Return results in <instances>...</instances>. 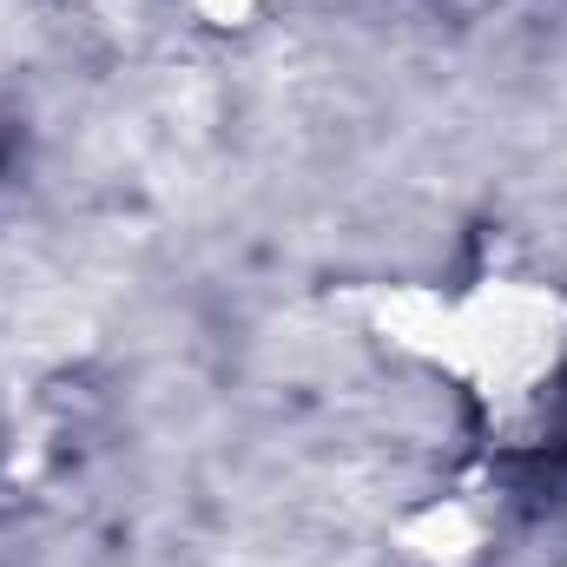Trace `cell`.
Segmentation results:
<instances>
[{
	"label": "cell",
	"mask_w": 567,
	"mask_h": 567,
	"mask_svg": "<svg viewBox=\"0 0 567 567\" xmlns=\"http://www.w3.org/2000/svg\"><path fill=\"white\" fill-rule=\"evenodd\" d=\"M0 165H7V140H0Z\"/></svg>",
	"instance_id": "obj_1"
}]
</instances>
